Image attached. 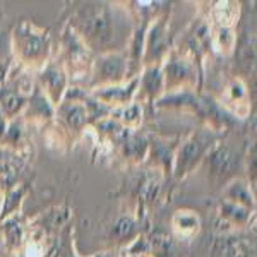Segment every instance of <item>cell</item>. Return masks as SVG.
I'll return each mask as SVG.
<instances>
[{
  "label": "cell",
  "mask_w": 257,
  "mask_h": 257,
  "mask_svg": "<svg viewBox=\"0 0 257 257\" xmlns=\"http://www.w3.org/2000/svg\"><path fill=\"white\" fill-rule=\"evenodd\" d=\"M76 12V28L82 43L91 48H106L113 38L111 12L106 4H81Z\"/></svg>",
  "instance_id": "1"
},
{
  "label": "cell",
  "mask_w": 257,
  "mask_h": 257,
  "mask_svg": "<svg viewBox=\"0 0 257 257\" xmlns=\"http://www.w3.org/2000/svg\"><path fill=\"white\" fill-rule=\"evenodd\" d=\"M213 146V141L208 136L194 134L178 148L175 156V177L184 178L187 173L201 163V160L208 155V151Z\"/></svg>",
  "instance_id": "2"
},
{
  "label": "cell",
  "mask_w": 257,
  "mask_h": 257,
  "mask_svg": "<svg viewBox=\"0 0 257 257\" xmlns=\"http://www.w3.org/2000/svg\"><path fill=\"white\" fill-rule=\"evenodd\" d=\"M128 74L127 57L120 53H105L96 60L94 65V82L96 84H110L117 86L123 81Z\"/></svg>",
  "instance_id": "3"
},
{
  "label": "cell",
  "mask_w": 257,
  "mask_h": 257,
  "mask_svg": "<svg viewBox=\"0 0 257 257\" xmlns=\"http://www.w3.org/2000/svg\"><path fill=\"white\" fill-rule=\"evenodd\" d=\"M168 50V12L156 18L151 30L146 31L144 40V60L148 65L158 62Z\"/></svg>",
  "instance_id": "4"
},
{
  "label": "cell",
  "mask_w": 257,
  "mask_h": 257,
  "mask_svg": "<svg viewBox=\"0 0 257 257\" xmlns=\"http://www.w3.org/2000/svg\"><path fill=\"white\" fill-rule=\"evenodd\" d=\"M16 41L23 59L36 62L47 52V31H36L31 24L23 23L16 30Z\"/></svg>",
  "instance_id": "5"
},
{
  "label": "cell",
  "mask_w": 257,
  "mask_h": 257,
  "mask_svg": "<svg viewBox=\"0 0 257 257\" xmlns=\"http://www.w3.org/2000/svg\"><path fill=\"white\" fill-rule=\"evenodd\" d=\"M208 161H209V172L211 177L223 180V178L230 177L231 172L237 168L238 156L228 144L216 143L211 146L208 151Z\"/></svg>",
  "instance_id": "6"
},
{
  "label": "cell",
  "mask_w": 257,
  "mask_h": 257,
  "mask_svg": "<svg viewBox=\"0 0 257 257\" xmlns=\"http://www.w3.org/2000/svg\"><path fill=\"white\" fill-rule=\"evenodd\" d=\"M163 72V82L167 89H177L185 86L187 82L194 79V67L190 62L182 59L177 53H172L168 57V62L165 65Z\"/></svg>",
  "instance_id": "7"
},
{
  "label": "cell",
  "mask_w": 257,
  "mask_h": 257,
  "mask_svg": "<svg viewBox=\"0 0 257 257\" xmlns=\"http://www.w3.org/2000/svg\"><path fill=\"white\" fill-rule=\"evenodd\" d=\"M209 257H252L247 243L238 237L219 235L214 238Z\"/></svg>",
  "instance_id": "8"
},
{
  "label": "cell",
  "mask_w": 257,
  "mask_h": 257,
  "mask_svg": "<svg viewBox=\"0 0 257 257\" xmlns=\"http://www.w3.org/2000/svg\"><path fill=\"white\" fill-rule=\"evenodd\" d=\"M240 40L235 41V60H237L240 70L248 74L254 70L255 65V38L250 33H243Z\"/></svg>",
  "instance_id": "9"
},
{
  "label": "cell",
  "mask_w": 257,
  "mask_h": 257,
  "mask_svg": "<svg viewBox=\"0 0 257 257\" xmlns=\"http://www.w3.org/2000/svg\"><path fill=\"white\" fill-rule=\"evenodd\" d=\"M65 74L59 67H47L41 74V86L47 91V94L52 99V103H60L62 94L65 93Z\"/></svg>",
  "instance_id": "10"
},
{
  "label": "cell",
  "mask_w": 257,
  "mask_h": 257,
  "mask_svg": "<svg viewBox=\"0 0 257 257\" xmlns=\"http://www.w3.org/2000/svg\"><path fill=\"white\" fill-rule=\"evenodd\" d=\"M138 84H139V77H136V79H132L128 82V86H123V88H120V86L99 88L96 93H94V96L105 103H125L127 105V103L132 99V94L136 93ZM105 103H103V105H105Z\"/></svg>",
  "instance_id": "11"
},
{
  "label": "cell",
  "mask_w": 257,
  "mask_h": 257,
  "mask_svg": "<svg viewBox=\"0 0 257 257\" xmlns=\"http://www.w3.org/2000/svg\"><path fill=\"white\" fill-rule=\"evenodd\" d=\"M139 82H141V86H143V89H144V93H146L149 101H155L165 88L163 72H161L160 65L158 64L148 65L146 70H144V76L139 77Z\"/></svg>",
  "instance_id": "12"
},
{
  "label": "cell",
  "mask_w": 257,
  "mask_h": 257,
  "mask_svg": "<svg viewBox=\"0 0 257 257\" xmlns=\"http://www.w3.org/2000/svg\"><path fill=\"white\" fill-rule=\"evenodd\" d=\"M161 192V177L155 172H149L139 180L138 184V199L141 204L148 206L156 201Z\"/></svg>",
  "instance_id": "13"
},
{
  "label": "cell",
  "mask_w": 257,
  "mask_h": 257,
  "mask_svg": "<svg viewBox=\"0 0 257 257\" xmlns=\"http://www.w3.org/2000/svg\"><path fill=\"white\" fill-rule=\"evenodd\" d=\"M225 197H226V201L242 206V208H245L248 211H254L255 208L254 196L250 194L248 185L242 180H231L225 190Z\"/></svg>",
  "instance_id": "14"
},
{
  "label": "cell",
  "mask_w": 257,
  "mask_h": 257,
  "mask_svg": "<svg viewBox=\"0 0 257 257\" xmlns=\"http://www.w3.org/2000/svg\"><path fill=\"white\" fill-rule=\"evenodd\" d=\"M173 230L177 231L180 237L187 238L192 237L194 233L199 231V226H201V219L194 211H177L175 216H173Z\"/></svg>",
  "instance_id": "15"
},
{
  "label": "cell",
  "mask_w": 257,
  "mask_h": 257,
  "mask_svg": "<svg viewBox=\"0 0 257 257\" xmlns=\"http://www.w3.org/2000/svg\"><path fill=\"white\" fill-rule=\"evenodd\" d=\"M69 219H70V209L67 206H59V208L47 211V213L41 216L40 226L43 228V231H47V233H55L62 226L67 225Z\"/></svg>",
  "instance_id": "16"
},
{
  "label": "cell",
  "mask_w": 257,
  "mask_h": 257,
  "mask_svg": "<svg viewBox=\"0 0 257 257\" xmlns=\"http://www.w3.org/2000/svg\"><path fill=\"white\" fill-rule=\"evenodd\" d=\"M148 240V247H149V254L153 257H167L172 252L173 240L170 237V233H167L165 230H151V233L146 237Z\"/></svg>",
  "instance_id": "17"
},
{
  "label": "cell",
  "mask_w": 257,
  "mask_h": 257,
  "mask_svg": "<svg viewBox=\"0 0 257 257\" xmlns=\"http://www.w3.org/2000/svg\"><path fill=\"white\" fill-rule=\"evenodd\" d=\"M123 146V155L127 158H132V160H143V156L146 155V149H148V141L146 138L139 134H131L127 132L122 139H120Z\"/></svg>",
  "instance_id": "18"
},
{
  "label": "cell",
  "mask_w": 257,
  "mask_h": 257,
  "mask_svg": "<svg viewBox=\"0 0 257 257\" xmlns=\"http://www.w3.org/2000/svg\"><path fill=\"white\" fill-rule=\"evenodd\" d=\"M2 231L6 235L7 245L11 248H16L23 243L24 238V226H23V218H19L18 214L16 216H11L4 221L2 225Z\"/></svg>",
  "instance_id": "19"
},
{
  "label": "cell",
  "mask_w": 257,
  "mask_h": 257,
  "mask_svg": "<svg viewBox=\"0 0 257 257\" xmlns=\"http://www.w3.org/2000/svg\"><path fill=\"white\" fill-rule=\"evenodd\" d=\"M218 213H219V216H221V219H225L228 223H237V225H243V223L250 218V211L242 208V206H238V204H233V202L226 201V199L221 201Z\"/></svg>",
  "instance_id": "20"
},
{
  "label": "cell",
  "mask_w": 257,
  "mask_h": 257,
  "mask_svg": "<svg viewBox=\"0 0 257 257\" xmlns=\"http://www.w3.org/2000/svg\"><path fill=\"white\" fill-rule=\"evenodd\" d=\"M12 158H14V156H12ZM12 158L11 156L4 158V156L0 155V185L7 189H12L16 185V180H18L19 170H21V165Z\"/></svg>",
  "instance_id": "21"
},
{
  "label": "cell",
  "mask_w": 257,
  "mask_h": 257,
  "mask_svg": "<svg viewBox=\"0 0 257 257\" xmlns=\"http://www.w3.org/2000/svg\"><path fill=\"white\" fill-rule=\"evenodd\" d=\"M110 235L113 238H117L118 242H125L128 238L138 237V223L131 216H122L120 219H117V223H115L113 226H111Z\"/></svg>",
  "instance_id": "22"
},
{
  "label": "cell",
  "mask_w": 257,
  "mask_h": 257,
  "mask_svg": "<svg viewBox=\"0 0 257 257\" xmlns=\"http://www.w3.org/2000/svg\"><path fill=\"white\" fill-rule=\"evenodd\" d=\"M238 16V6L233 2H219L213 11V19L219 28H231L235 18Z\"/></svg>",
  "instance_id": "23"
},
{
  "label": "cell",
  "mask_w": 257,
  "mask_h": 257,
  "mask_svg": "<svg viewBox=\"0 0 257 257\" xmlns=\"http://www.w3.org/2000/svg\"><path fill=\"white\" fill-rule=\"evenodd\" d=\"M24 106H26V98L21 96L19 93L6 91V93L0 96V110H2L7 117H16Z\"/></svg>",
  "instance_id": "24"
},
{
  "label": "cell",
  "mask_w": 257,
  "mask_h": 257,
  "mask_svg": "<svg viewBox=\"0 0 257 257\" xmlns=\"http://www.w3.org/2000/svg\"><path fill=\"white\" fill-rule=\"evenodd\" d=\"M24 194H26V185H19V187L11 189L9 192H7L6 201H4V208H2L0 218L4 219V218L9 216V214L16 213V211H18V206L21 204V201H23Z\"/></svg>",
  "instance_id": "25"
},
{
  "label": "cell",
  "mask_w": 257,
  "mask_h": 257,
  "mask_svg": "<svg viewBox=\"0 0 257 257\" xmlns=\"http://www.w3.org/2000/svg\"><path fill=\"white\" fill-rule=\"evenodd\" d=\"M141 117H143V108H141L139 103H131V105H127L125 108H122L117 113V120L127 128L138 125L141 122Z\"/></svg>",
  "instance_id": "26"
},
{
  "label": "cell",
  "mask_w": 257,
  "mask_h": 257,
  "mask_svg": "<svg viewBox=\"0 0 257 257\" xmlns=\"http://www.w3.org/2000/svg\"><path fill=\"white\" fill-rule=\"evenodd\" d=\"M228 93H230V98L233 99V101H242V99L245 98V86L238 79H235L228 86Z\"/></svg>",
  "instance_id": "27"
},
{
  "label": "cell",
  "mask_w": 257,
  "mask_h": 257,
  "mask_svg": "<svg viewBox=\"0 0 257 257\" xmlns=\"http://www.w3.org/2000/svg\"><path fill=\"white\" fill-rule=\"evenodd\" d=\"M93 257H113L110 252H103V254H98V255H93Z\"/></svg>",
  "instance_id": "28"
},
{
  "label": "cell",
  "mask_w": 257,
  "mask_h": 257,
  "mask_svg": "<svg viewBox=\"0 0 257 257\" xmlns=\"http://www.w3.org/2000/svg\"><path fill=\"white\" fill-rule=\"evenodd\" d=\"M127 257H153L151 254H143V255H127Z\"/></svg>",
  "instance_id": "29"
}]
</instances>
